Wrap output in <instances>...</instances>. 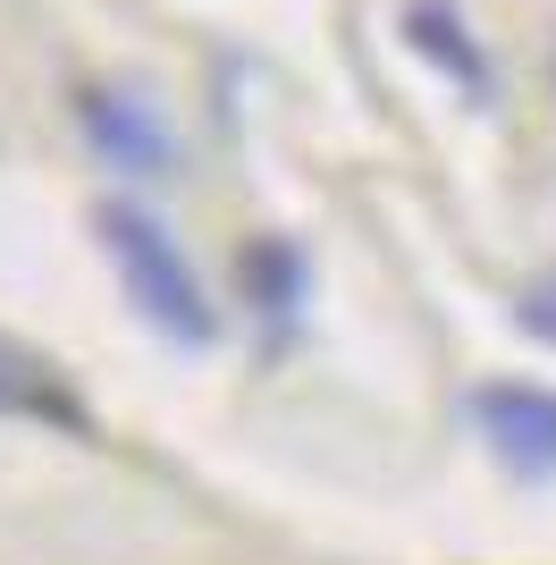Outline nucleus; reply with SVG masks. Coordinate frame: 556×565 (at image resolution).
Listing matches in <instances>:
<instances>
[{
	"label": "nucleus",
	"instance_id": "nucleus-1",
	"mask_svg": "<svg viewBox=\"0 0 556 565\" xmlns=\"http://www.w3.org/2000/svg\"><path fill=\"white\" fill-rule=\"evenodd\" d=\"M93 228H101V254L118 262V279H127V305H143V321L169 338H185V347H211V305H203V279H194V262L178 254V236L161 228V220L127 212V203H101L93 212Z\"/></svg>",
	"mask_w": 556,
	"mask_h": 565
},
{
	"label": "nucleus",
	"instance_id": "nucleus-2",
	"mask_svg": "<svg viewBox=\"0 0 556 565\" xmlns=\"http://www.w3.org/2000/svg\"><path fill=\"white\" fill-rule=\"evenodd\" d=\"M472 423L514 472H556V388H532V380H489L472 388Z\"/></svg>",
	"mask_w": 556,
	"mask_h": 565
},
{
	"label": "nucleus",
	"instance_id": "nucleus-3",
	"mask_svg": "<svg viewBox=\"0 0 556 565\" xmlns=\"http://www.w3.org/2000/svg\"><path fill=\"white\" fill-rule=\"evenodd\" d=\"M76 127H85V143L110 169H127V178H169V161H178V143H169L161 118L143 110L136 94H110V85H85V94H76Z\"/></svg>",
	"mask_w": 556,
	"mask_h": 565
},
{
	"label": "nucleus",
	"instance_id": "nucleus-4",
	"mask_svg": "<svg viewBox=\"0 0 556 565\" xmlns=\"http://www.w3.org/2000/svg\"><path fill=\"white\" fill-rule=\"evenodd\" d=\"M0 414H18V423H51V430H76L85 439V405H76V388L51 363H34L25 347H9L0 338Z\"/></svg>",
	"mask_w": 556,
	"mask_h": 565
},
{
	"label": "nucleus",
	"instance_id": "nucleus-5",
	"mask_svg": "<svg viewBox=\"0 0 556 565\" xmlns=\"http://www.w3.org/2000/svg\"><path fill=\"white\" fill-rule=\"evenodd\" d=\"M414 43L430 51V60H439L447 76H463V85H472V94H481V85H489V68H481V51H472V43H463V34H456V18H447L439 0H421V9H414Z\"/></svg>",
	"mask_w": 556,
	"mask_h": 565
},
{
	"label": "nucleus",
	"instance_id": "nucleus-6",
	"mask_svg": "<svg viewBox=\"0 0 556 565\" xmlns=\"http://www.w3.org/2000/svg\"><path fill=\"white\" fill-rule=\"evenodd\" d=\"M523 330H532V338H556V279L523 296Z\"/></svg>",
	"mask_w": 556,
	"mask_h": 565
}]
</instances>
